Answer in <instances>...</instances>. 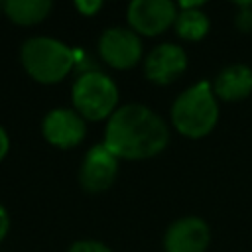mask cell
I'll return each mask as SVG.
<instances>
[{
	"mask_svg": "<svg viewBox=\"0 0 252 252\" xmlns=\"http://www.w3.org/2000/svg\"><path fill=\"white\" fill-rule=\"evenodd\" d=\"M67 252H112V250L98 240H77L69 246Z\"/></svg>",
	"mask_w": 252,
	"mask_h": 252,
	"instance_id": "obj_14",
	"label": "cell"
},
{
	"mask_svg": "<svg viewBox=\"0 0 252 252\" xmlns=\"http://www.w3.org/2000/svg\"><path fill=\"white\" fill-rule=\"evenodd\" d=\"M8 230H10V215H8V211L0 205V242L8 236Z\"/></svg>",
	"mask_w": 252,
	"mask_h": 252,
	"instance_id": "obj_17",
	"label": "cell"
},
{
	"mask_svg": "<svg viewBox=\"0 0 252 252\" xmlns=\"http://www.w3.org/2000/svg\"><path fill=\"white\" fill-rule=\"evenodd\" d=\"M211 242V228L199 217L173 220L163 236L165 252H205Z\"/></svg>",
	"mask_w": 252,
	"mask_h": 252,
	"instance_id": "obj_9",
	"label": "cell"
},
{
	"mask_svg": "<svg viewBox=\"0 0 252 252\" xmlns=\"http://www.w3.org/2000/svg\"><path fill=\"white\" fill-rule=\"evenodd\" d=\"M187 69V53L175 43H161L154 47L144 59L146 79L156 85H169Z\"/></svg>",
	"mask_w": 252,
	"mask_h": 252,
	"instance_id": "obj_10",
	"label": "cell"
},
{
	"mask_svg": "<svg viewBox=\"0 0 252 252\" xmlns=\"http://www.w3.org/2000/svg\"><path fill=\"white\" fill-rule=\"evenodd\" d=\"M165 120L146 104H124L114 110L104 130V146L118 159H148L165 150Z\"/></svg>",
	"mask_w": 252,
	"mask_h": 252,
	"instance_id": "obj_1",
	"label": "cell"
},
{
	"mask_svg": "<svg viewBox=\"0 0 252 252\" xmlns=\"http://www.w3.org/2000/svg\"><path fill=\"white\" fill-rule=\"evenodd\" d=\"M213 93L226 102L244 100L252 94V69L244 63L224 67L213 81Z\"/></svg>",
	"mask_w": 252,
	"mask_h": 252,
	"instance_id": "obj_11",
	"label": "cell"
},
{
	"mask_svg": "<svg viewBox=\"0 0 252 252\" xmlns=\"http://www.w3.org/2000/svg\"><path fill=\"white\" fill-rule=\"evenodd\" d=\"M73 108L85 120H104L110 118L118 104V87L102 71L81 73L71 89Z\"/></svg>",
	"mask_w": 252,
	"mask_h": 252,
	"instance_id": "obj_4",
	"label": "cell"
},
{
	"mask_svg": "<svg viewBox=\"0 0 252 252\" xmlns=\"http://www.w3.org/2000/svg\"><path fill=\"white\" fill-rule=\"evenodd\" d=\"M177 12L171 0H134L128 4L126 18L132 32L154 37L175 24Z\"/></svg>",
	"mask_w": 252,
	"mask_h": 252,
	"instance_id": "obj_5",
	"label": "cell"
},
{
	"mask_svg": "<svg viewBox=\"0 0 252 252\" xmlns=\"http://www.w3.org/2000/svg\"><path fill=\"white\" fill-rule=\"evenodd\" d=\"M240 12L236 14V26L240 32H250L252 30V2L238 4Z\"/></svg>",
	"mask_w": 252,
	"mask_h": 252,
	"instance_id": "obj_15",
	"label": "cell"
},
{
	"mask_svg": "<svg viewBox=\"0 0 252 252\" xmlns=\"http://www.w3.org/2000/svg\"><path fill=\"white\" fill-rule=\"evenodd\" d=\"M20 61L24 71L41 85L63 81L77 63V51L53 37H30L22 43Z\"/></svg>",
	"mask_w": 252,
	"mask_h": 252,
	"instance_id": "obj_3",
	"label": "cell"
},
{
	"mask_svg": "<svg viewBox=\"0 0 252 252\" xmlns=\"http://www.w3.org/2000/svg\"><path fill=\"white\" fill-rule=\"evenodd\" d=\"M98 51L106 65L126 71L140 63L142 41L130 28H108L98 39Z\"/></svg>",
	"mask_w": 252,
	"mask_h": 252,
	"instance_id": "obj_6",
	"label": "cell"
},
{
	"mask_svg": "<svg viewBox=\"0 0 252 252\" xmlns=\"http://www.w3.org/2000/svg\"><path fill=\"white\" fill-rule=\"evenodd\" d=\"M8 152H10V136H8V132L0 126V161L8 156Z\"/></svg>",
	"mask_w": 252,
	"mask_h": 252,
	"instance_id": "obj_18",
	"label": "cell"
},
{
	"mask_svg": "<svg viewBox=\"0 0 252 252\" xmlns=\"http://www.w3.org/2000/svg\"><path fill=\"white\" fill-rule=\"evenodd\" d=\"M75 8H77L83 16H94V14L102 8V2H100V0H77V2H75Z\"/></svg>",
	"mask_w": 252,
	"mask_h": 252,
	"instance_id": "obj_16",
	"label": "cell"
},
{
	"mask_svg": "<svg viewBox=\"0 0 252 252\" xmlns=\"http://www.w3.org/2000/svg\"><path fill=\"white\" fill-rule=\"evenodd\" d=\"M219 120V104L209 81H199L183 91L171 106V124L185 138H205Z\"/></svg>",
	"mask_w": 252,
	"mask_h": 252,
	"instance_id": "obj_2",
	"label": "cell"
},
{
	"mask_svg": "<svg viewBox=\"0 0 252 252\" xmlns=\"http://www.w3.org/2000/svg\"><path fill=\"white\" fill-rule=\"evenodd\" d=\"M41 134L51 146L69 150L85 140L87 124L75 108H53L43 116Z\"/></svg>",
	"mask_w": 252,
	"mask_h": 252,
	"instance_id": "obj_8",
	"label": "cell"
},
{
	"mask_svg": "<svg viewBox=\"0 0 252 252\" xmlns=\"http://www.w3.org/2000/svg\"><path fill=\"white\" fill-rule=\"evenodd\" d=\"M0 12H4V2L0 0Z\"/></svg>",
	"mask_w": 252,
	"mask_h": 252,
	"instance_id": "obj_19",
	"label": "cell"
},
{
	"mask_svg": "<svg viewBox=\"0 0 252 252\" xmlns=\"http://www.w3.org/2000/svg\"><path fill=\"white\" fill-rule=\"evenodd\" d=\"M118 175V158L104 146L94 144L83 158L79 181L87 193H104Z\"/></svg>",
	"mask_w": 252,
	"mask_h": 252,
	"instance_id": "obj_7",
	"label": "cell"
},
{
	"mask_svg": "<svg viewBox=\"0 0 252 252\" xmlns=\"http://www.w3.org/2000/svg\"><path fill=\"white\" fill-rule=\"evenodd\" d=\"M179 8V6H177ZM175 32L185 41H199L209 33L211 22L207 14L199 8H179L175 18Z\"/></svg>",
	"mask_w": 252,
	"mask_h": 252,
	"instance_id": "obj_13",
	"label": "cell"
},
{
	"mask_svg": "<svg viewBox=\"0 0 252 252\" xmlns=\"http://www.w3.org/2000/svg\"><path fill=\"white\" fill-rule=\"evenodd\" d=\"M53 4L49 0H6L4 14L18 26H35L47 18Z\"/></svg>",
	"mask_w": 252,
	"mask_h": 252,
	"instance_id": "obj_12",
	"label": "cell"
}]
</instances>
